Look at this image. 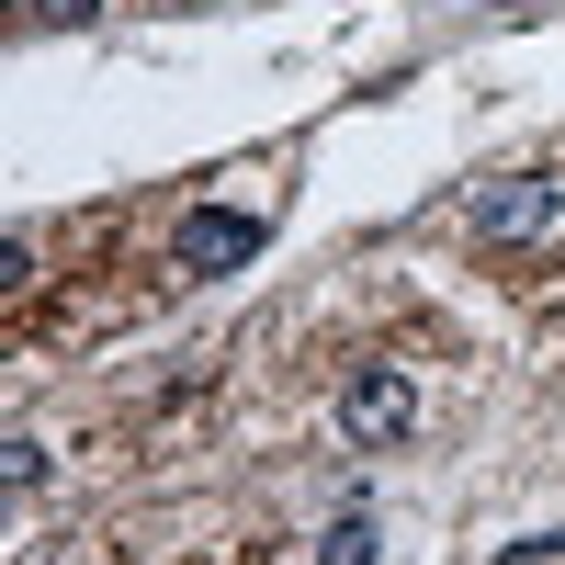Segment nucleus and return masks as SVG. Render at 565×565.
<instances>
[{"label": "nucleus", "instance_id": "1", "mask_svg": "<svg viewBox=\"0 0 565 565\" xmlns=\"http://www.w3.org/2000/svg\"><path fill=\"white\" fill-rule=\"evenodd\" d=\"M463 226H476V249H532L565 226V181L554 170H498V181H476Z\"/></svg>", "mask_w": 565, "mask_h": 565}, {"label": "nucleus", "instance_id": "2", "mask_svg": "<svg viewBox=\"0 0 565 565\" xmlns=\"http://www.w3.org/2000/svg\"><path fill=\"white\" fill-rule=\"evenodd\" d=\"M407 430H418V385H407L396 362H362L351 385H340V441L351 452H396Z\"/></svg>", "mask_w": 565, "mask_h": 565}, {"label": "nucleus", "instance_id": "3", "mask_svg": "<svg viewBox=\"0 0 565 565\" xmlns=\"http://www.w3.org/2000/svg\"><path fill=\"white\" fill-rule=\"evenodd\" d=\"M260 249H271V215H249V204H193V215H181V271H193V282L249 271Z\"/></svg>", "mask_w": 565, "mask_h": 565}, {"label": "nucleus", "instance_id": "4", "mask_svg": "<svg viewBox=\"0 0 565 565\" xmlns=\"http://www.w3.org/2000/svg\"><path fill=\"white\" fill-rule=\"evenodd\" d=\"M373 554H385V521H373V498H351L340 521L317 532V565H373Z\"/></svg>", "mask_w": 565, "mask_h": 565}, {"label": "nucleus", "instance_id": "5", "mask_svg": "<svg viewBox=\"0 0 565 565\" xmlns=\"http://www.w3.org/2000/svg\"><path fill=\"white\" fill-rule=\"evenodd\" d=\"M103 0H23V23H90Z\"/></svg>", "mask_w": 565, "mask_h": 565}, {"label": "nucleus", "instance_id": "6", "mask_svg": "<svg viewBox=\"0 0 565 565\" xmlns=\"http://www.w3.org/2000/svg\"><path fill=\"white\" fill-rule=\"evenodd\" d=\"M487 12H532V0H487Z\"/></svg>", "mask_w": 565, "mask_h": 565}]
</instances>
